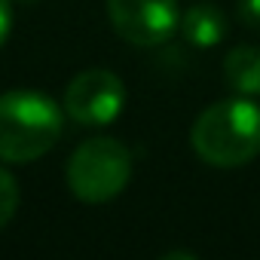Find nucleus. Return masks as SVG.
<instances>
[{"instance_id": "f03ea898", "label": "nucleus", "mask_w": 260, "mask_h": 260, "mask_svg": "<svg viewBox=\"0 0 260 260\" xmlns=\"http://www.w3.org/2000/svg\"><path fill=\"white\" fill-rule=\"evenodd\" d=\"M64 128V107L34 89H13L0 95V159L34 162L46 156Z\"/></svg>"}, {"instance_id": "9d476101", "label": "nucleus", "mask_w": 260, "mask_h": 260, "mask_svg": "<svg viewBox=\"0 0 260 260\" xmlns=\"http://www.w3.org/2000/svg\"><path fill=\"white\" fill-rule=\"evenodd\" d=\"M13 31V0H0V46L7 43Z\"/></svg>"}, {"instance_id": "20e7f679", "label": "nucleus", "mask_w": 260, "mask_h": 260, "mask_svg": "<svg viewBox=\"0 0 260 260\" xmlns=\"http://www.w3.org/2000/svg\"><path fill=\"white\" fill-rule=\"evenodd\" d=\"M61 107L80 125H107L125 107V86L113 71L89 68L68 83Z\"/></svg>"}, {"instance_id": "1a4fd4ad", "label": "nucleus", "mask_w": 260, "mask_h": 260, "mask_svg": "<svg viewBox=\"0 0 260 260\" xmlns=\"http://www.w3.org/2000/svg\"><path fill=\"white\" fill-rule=\"evenodd\" d=\"M236 16L242 25L260 31V0H239L236 4Z\"/></svg>"}, {"instance_id": "6e6552de", "label": "nucleus", "mask_w": 260, "mask_h": 260, "mask_svg": "<svg viewBox=\"0 0 260 260\" xmlns=\"http://www.w3.org/2000/svg\"><path fill=\"white\" fill-rule=\"evenodd\" d=\"M19 208V184L16 178L0 166V230H4Z\"/></svg>"}, {"instance_id": "9b49d317", "label": "nucleus", "mask_w": 260, "mask_h": 260, "mask_svg": "<svg viewBox=\"0 0 260 260\" xmlns=\"http://www.w3.org/2000/svg\"><path fill=\"white\" fill-rule=\"evenodd\" d=\"M22 4H34V0H22Z\"/></svg>"}, {"instance_id": "7ed1b4c3", "label": "nucleus", "mask_w": 260, "mask_h": 260, "mask_svg": "<svg viewBox=\"0 0 260 260\" xmlns=\"http://www.w3.org/2000/svg\"><path fill=\"white\" fill-rule=\"evenodd\" d=\"M132 150L116 138H89L68 159V187L80 202L101 205L116 199L132 181Z\"/></svg>"}, {"instance_id": "39448f33", "label": "nucleus", "mask_w": 260, "mask_h": 260, "mask_svg": "<svg viewBox=\"0 0 260 260\" xmlns=\"http://www.w3.org/2000/svg\"><path fill=\"white\" fill-rule=\"evenodd\" d=\"M113 31L135 46H159L181 25L178 0H107Z\"/></svg>"}, {"instance_id": "423d86ee", "label": "nucleus", "mask_w": 260, "mask_h": 260, "mask_svg": "<svg viewBox=\"0 0 260 260\" xmlns=\"http://www.w3.org/2000/svg\"><path fill=\"white\" fill-rule=\"evenodd\" d=\"M181 31L193 46L211 49L226 37V16L214 4H196L187 13H181Z\"/></svg>"}, {"instance_id": "0eeeda50", "label": "nucleus", "mask_w": 260, "mask_h": 260, "mask_svg": "<svg viewBox=\"0 0 260 260\" xmlns=\"http://www.w3.org/2000/svg\"><path fill=\"white\" fill-rule=\"evenodd\" d=\"M226 86L236 95L254 98L260 95V46H236L223 58Z\"/></svg>"}, {"instance_id": "f257e3e1", "label": "nucleus", "mask_w": 260, "mask_h": 260, "mask_svg": "<svg viewBox=\"0 0 260 260\" xmlns=\"http://www.w3.org/2000/svg\"><path fill=\"white\" fill-rule=\"evenodd\" d=\"M193 150L214 169L248 166L260 153V107L239 95L205 107L190 132Z\"/></svg>"}]
</instances>
